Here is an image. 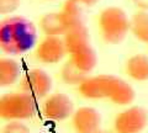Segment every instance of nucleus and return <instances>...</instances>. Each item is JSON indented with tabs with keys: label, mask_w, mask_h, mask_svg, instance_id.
<instances>
[{
	"label": "nucleus",
	"mask_w": 148,
	"mask_h": 133,
	"mask_svg": "<svg viewBox=\"0 0 148 133\" xmlns=\"http://www.w3.org/2000/svg\"><path fill=\"white\" fill-rule=\"evenodd\" d=\"M79 94L85 99H109L111 102L127 106L135 100V90L127 81L115 75L100 74L88 76L78 85Z\"/></svg>",
	"instance_id": "obj_1"
},
{
	"label": "nucleus",
	"mask_w": 148,
	"mask_h": 133,
	"mask_svg": "<svg viewBox=\"0 0 148 133\" xmlns=\"http://www.w3.org/2000/svg\"><path fill=\"white\" fill-rule=\"evenodd\" d=\"M37 42L34 22L24 16H8L0 22V48L8 56L31 51Z\"/></svg>",
	"instance_id": "obj_2"
},
{
	"label": "nucleus",
	"mask_w": 148,
	"mask_h": 133,
	"mask_svg": "<svg viewBox=\"0 0 148 133\" xmlns=\"http://www.w3.org/2000/svg\"><path fill=\"white\" fill-rule=\"evenodd\" d=\"M99 27L106 43L120 44L131 32V19L121 8L109 6L100 12Z\"/></svg>",
	"instance_id": "obj_3"
},
{
	"label": "nucleus",
	"mask_w": 148,
	"mask_h": 133,
	"mask_svg": "<svg viewBox=\"0 0 148 133\" xmlns=\"http://www.w3.org/2000/svg\"><path fill=\"white\" fill-rule=\"evenodd\" d=\"M36 112V98L25 91L8 93L0 98V117L5 121L30 120Z\"/></svg>",
	"instance_id": "obj_4"
},
{
	"label": "nucleus",
	"mask_w": 148,
	"mask_h": 133,
	"mask_svg": "<svg viewBox=\"0 0 148 133\" xmlns=\"http://www.w3.org/2000/svg\"><path fill=\"white\" fill-rule=\"evenodd\" d=\"M148 123V113L141 106H132L115 117L114 130L116 133H141Z\"/></svg>",
	"instance_id": "obj_5"
},
{
	"label": "nucleus",
	"mask_w": 148,
	"mask_h": 133,
	"mask_svg": "<svg viewBox=\"0 0 148 133\" xmlns=\"http://www.w3.org/2000/svg\"><path fill=\"white\" fill-rule=\"evenodd\" d=\"M74 104L68 95L54 93L47 96L42 105V112L47 120L61 122L72 117L74 113Z\"/></svg>",
	"instance_id": "obj_6"
},
{
	"label": "nucleus",
	"mask_w": 148,
	"mask_h": 133,
	"mask_svg": "<svg viewBox=\"0 0 148 133\" xmlns=\"http://www.w3.org/2000/svg\"><path fill=\"white\" fill-rule=\"evenodd\" d=\"M52 78L48 73L40 69V68H34L26 72V74L22 76L20 83L21 91L35 96L36 99H42L49 94L52 90Z\"/></svg>",
	"instance_id": "obj_7"
},
{
	"label": "nucleus",
	"mask_w": 148,
	"mask_h": 133,
	"mask_svg": "<svg viewBox=\"0 0 148 133\" xmlns=\"http://www.w3.org/2000/svg\"><path fill=\"white\" fill-rule=\"evenodd\" d=\"M36 58L43 64H57L67 53L62 36H46L36 47Z\"/></svg>",
	"instance_id": "obj_8"
},
{
	"label": "nucleus",
	"mask_w": 148,
	"mask_h": 133,
	"mask_svg": "<svg viewBox=\"0 0 148 133\" xmlns=\"http://www.w3.org/2000/svg\"><path fill=\"white\" fill-rule=\"evenodd\" d=\"M72 125L77 133H99L101 131V116L94 107L83 106L74 111Z\"/></svg>",
	"instance_id": "obj_9"
},
{
	"label": "nucleus",
	"mask_w": 148,
	"mask_h": 133,
	"mask_svg": "<svg viewBox=\"0 0 148 133\" xmlns=\"http://www.w3.org/2000/svg\"><path fill=\"white\" fill-rule=\"evenodd\" d=\"M99 3V0H66L62 9L66 19L69 24V27L84 25V11L88 8H92ZM69 29V30H71Z\"/></svg>",
	"instance_id": "obj_10"
},
{
	"label": "nucleus",
	"mask_w": 148,
	"mask_h": 133,
	"mask_svg": "<svg viewBox=\"0 0 148 133\" xmlns=\"http://www.w3.org/2000/svg\"><path fill=\"white\" fill-rule=\"evenodd\" d=\"M40 29L46 36H63L69 31V24L62 11L47 12L41 17Z\"/></svg>",
	"instance_id": "obj_11"
},
{
	"label": "nucleus",
	"mask_w": 148,
	"mask_h": 133,
	"mask_svg": "<svg viewBox=\"0 0 148 133\" xmlns=\"http://www.w3.org/2000/svg\"><path fill=\"white\" fill-rule=\"evenodd\" d=\"M63 40H64V43H66L67 53L69 56L90 44V35L85 25L71 29L63 36Z\"/></svg>",
	"instance_id": "obj_12"
},
{
	"label": "nucleus",
	"mask_w": 148,
	"mask_h": 133,
	"mask_svg": "<svg viewBox=\"0 0 148 133\" xmlns=\"http://www.w3.org/2000/svg\"><path fill=\"white\" fill-rule=\"evenodd\" d=\"M71 62L78 70H80L82 73L89 75L90 73L94 70V68L96 67V62H98V57L94 51V48L91 47V44L86 46V47L79 49V51L74 52L71 54L69 58Z\"/></svg>",
	"instance_id": "obj_13"
},
{
	"label": "nucleus",
	"mask_w": 148,
	"mask_h": 133,
	"mask_svg": "<svg viewBox=\"0 0 148 133\" xmlns=\"http://www.w3.org/2000/svg\"><path fill=\"white\" fill-rule=\"evenodd\" d=\"M126 73L136 81L148 80V57L146 54H135L126 62Z\"/></svg>",
	"instance_id": "obj_14"
},
{
	"label": "nucleus",
	"mask_w": 148,
	"mask_h": 133,
	"mask_svg": "<svg viewBox=\"0 0 148 133\" xmlns=\"http://www.w3.org/2000/svg\"><path fill=\"white\" fill-rule=\"evenodd\" d=\"M21 75V67L15 59L4 57L0 59V86L6 88L18 80Z\"/></svg>",
	"instance_id": "obj_15"
},
{
	"label": "nucleus",
	"mask_w": 148,
	"mask_h": 133,
	"mask_svg": "<svg viewBox=\"0 0 148 133\" xmlns=\"http://www.w3.org/2000/svg\"><path fill=\"white\" fill-rule=\"evenodd\" d=\"M131 33L143 43H148V11L140 10L131 17Z\"/></svg>",
	"instance_id": "obj_16"
},
{
	"label": "nucleus",
	"mask_w": 148,
	"mask_h": 133,
	"mask_svg": "<svg viewBox=\"0 0 148 133\" xmlns=\"http://www.w3.org/2000/svg\"><path fill=\"white\" fill-rule=\"evenodd\" d=\"M61 76H62V80L66 83V84L79 85L90 75H86V74H84V73H82L80 70H78L68 59V61L66 62V64L63 65V68H62Z\"/></svg>",
	"instance_id": "obj_17"
},
{
	"label": "nucleus",
	"mask_w": 148,
	"mask_h": 133,
	"mask_svg": "<svg viewBox=\"0 0 148 133\" xmlns=\"http://www.w3.org/2000/svg\"><path fill=\"white\" fill-rule=\"evenodd\" d=\"M3 133H31V131L21 121H9L4 126Z\"/></svg>",
	"instance_id": "obj_18"
},
{
	"label": "nucleus",
	"mask_w": 148,
	"mask_h": 133,
	"mask_svg": "<svg viewBox=\"0 0 148 133\" xmlns=\"http://www.w3.org/2000/svg\"><path fill=\"white\" fill-rule=\"evenodd\" d=\"M21 5V0H0V14L10 15Z\"/></svg>",
	"instance_id": "obj_19"
},
{
	"label": "nucleus",
	"mask_w": 148,
	"mask_h": 133,
	"mask_svg": "<svg viewBox=\"0 0 148 133\" xmlns=\"http://www.w3.org/2000/svg\"><path fill=\"white\" fill-rule=\"evenodd\" d=\"M133 3L136 4L141 10H148V0H133Z\"/></svg>",
	"instance_id": "obj_20"
},
{
	"label": "nucleus",
	"mask_w": 148,
	"mask_h": 133,
	"mask_svg": "<svg viewBox=\"0 0 148 133\" xmlns=\"http://www.w3.org/2000/svg\"><path fill=\"white\" fill-rule=\"evenodd\" d=\"M99 133H116V132H111V131H105V130H101Z\"/></svg>",
	"instance_id": "obj_21"
}]
</instances>
